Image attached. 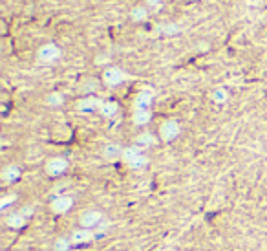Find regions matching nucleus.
Wrapping results in <instances>:
<instances>
[{"label":"nucleus","instance_id":"obj_21","mask_svg":"<svg viewBox=\"0 0 267 251\" xmlns=\"http://www.w3.org/2000/svg\"><path fill=\"white\" fill-rule=\"evenodd\" d=\"M18 211L22 213V215H24V217H26V218H28V220L35 215L33 206H22V207H20V209H18Z\"/></svg>","mask_w":267,"mask_h":251},{"label":"nucleus","instance_id":"obj_22","mask_svg":"<svg viewBox=\"0 0 267 251\" xmlns=\"http://www.w3.org/2000/svg\"><path fill=\"white\" fill-rule=\"evenodd\" d=\"M15 200H17V196H15V194H11V196H6V198L2 200V204H0V206H2V209H7V206H9V204H13Z\"/></svg>","mask_w":267,"mask_h":251},{"label":"nucleus","instance_id":"obj_3","mask_svg":"<svg viewBox=\"0 0 267 251\" xmlns=\"http://www.w3.org/2000/svg\"><path fill=\"white\" fill-rule=\"evenodd\" d=\"M74 207H75V198L72 196V194H57V196L51 198V202H50L51 213L57 215V217L68 215Z\"/></svg>","mask_w":267,"mask_h":251},{"label":"nucleus","instance_id":"obj_13","mask_svg":"<svg viewBox=\"0 0 267 251\" xmlns=\"http://www.w3.org/2000/svg\"><path fill=\"white\" fill-rule=\"evenodd\" d=\"M154 103V92L152 90H139L134 97V101H132V109L134 110H139V109H150Z\"/></svg>","mask_w":267,"mask_h":251},{"label":"nucleus","instance_id":"obj_16","mask_svg":"<svg viewBox=\"0 0 267 251\" xmlns=\"http://www.w3.org/2000/svg\"><path fill=\"white\" fill-rule=\"evenodd\" d=\"M117 112H119V105L115 103V101H102L101 107H99V114H101L102 118H106V120L115 118Z\"/></svg>","mask_w":267,"mask_h":251},{"label":"nucleus","instance_id":"obj_17","mask_svg":"<svg viewBox=\"0 0 267 251\" xmlns=\"http://www.w3.org/2000/svg\"><path fill=\"white\" fill-rule=\"evenodd\" d=\"M210 99L214 101L216 105H223L229 101V92L223 88V86H220V88H214L212 90V94H210Z\"/></svg>","mask_w":267,"mask_h":251},{"label":"nucleus","instance_id":"obj_11","mask_svg":"<svg viewBox=\"0 0 267 251\" xmlns=\"http://www.w3.org/2000/svg\"><path fill=\"white\" fill-rule=\"evenodd\" d=\"M20 176H22V169L17 163H7L2 169V172H0V178H2V182L6 183V185H11V183L18 182Z\"/></svg>","mask_w":267,"mask_h":251},{"label":"nucleus","instance_id":"obj_18","mask_svg":"<svg viewBox=\"0 0 267 251\" xmlns=\"http://www.w3.org/2000/svg\"><path fill=\"white\" fill-rule=\"evenodd\" d=\"M46 105H48V107H51V109L63 107V105H64V96L61 94V92H51V94H48V97H46Z\"/></svg>","mask_w":267,"mask_h":251},{"label":"nucleus","instance_id":"obj_19","mask_svg":"<svg viewBox=\"0 0 267 251\" xmlns=\"http://www.w3.org/2000/svg\"><path fill=\"white\" fill-rule=\"evenodd\" d=\"M72 248H74V244H72L70 237H57L53 242V251H72Z\"/></svg>","mask_w":267,"mask_h":251},{"label":"nucleus","instance_id":"obj_15","mask_svg":"<svg viewBox=\"0 0 267 251\" xmlns=\"http://www.w3.org/2000/svg\"><path fill=\"white\" fill-rule=\"evenodd\" d=\"M156 141H158V137L154 136L152 132H148V130L139 132V134L136 136V145H137V147H141L143 150H145V148H148V147H154V145H156Z\"/></svg>","mask_w":267,"mask_h":251},{"label":"nucleus","instance_id":"obj_8","mask_svg":"<svg viewBox=\"0 0 267 251\" xmlns=\"http://www.w3.org/2000/svg\"><path fill=\"white\" fill-rule=\"evenodd\" d=\"M68 237H70V240H72L74 248H85V246L93 244V242L97 240L95 231H93V229H86V228L74 229V231H72Z\"/></svg>","mask_w":267,"mask_h":251},{"label":"nucleus","instance_id":"obj_5","mask_svg":"<svg viewBox=\"0 0 267 251\" xmlns=\"http://www.w3.org/2000/svg\"><path fill=\"white\" fill-rule=\"evenodd\" d=\"M101 79L108 88H115V86H121L128 79V74L123 68H119V66H106L102 70Z\"/></svg>","mask_w":267,"mask_h":251},{"label":"nucleus","instance_id":"obj_1","mask_svg":"<svg viewBox=\"0 0 267 251\" xmlns=\"http://www.w3.org/2000/svg\"><path fill=\"white\" fill-rule=\"evenodd\" d=\"M123 161H125L130 169L139 171V169H143V167L148 163V158L145 156L141 147L132 145V147H125V150H123Z\"/></svg>","mask_w":267,"mask_h":251},{"label":"nucleus","instance_id":"obj_24","mask_svg":"<svg viewBox=\"0 0 267 251\" xmlns=\"http://www.w3.org/2000/svg\"><path fill=\"white\" fill-rule=\"evenodd\" d=\"M161 4H163V0H147L148 7H159Z\"/></svg>","mask_w":267,"mask_h":251},{"label":"nucleus","instance_id":"obj_23","mask_svg":"<svg viewBox=\"0 0 267 251\" xmlns=\"http://www.w3.org/2000/svg\"><path fill=\"white\" fill-rule=\"evenodd\" d=\"M108 61H110L108 55H99V57L95 59V64H99V66H101V64L102 66H108Z\"/></svg>","mask_w":267,"mask_h":251},{"label":"nucleus","instance_id":"obj_6","mask_svg":"<svg viewBox=\"0 0 267 251\" xmlns=\"http://www.w3.org/2000/svg\"><path fill=\"white\" fill-rule=\"evenodd\" d=\"M61 48L57 44H53V42H46L42 44L37 50V61L40 64H53L57 63L59 59H61Z\"/></svg>","mask_w":267,"mask_h":251},{"label":"nucleus","instance_id":"obj_25","mask_svg":"<svg viewBox=\"0 0 267 251\" xmlns=\"http://www.w3.org/2000/svg\"><path fill=\"white\" fill-rule=\"evenodd\" d=\"M156 251H174L172 248H161V250H156Z\"/></svg>","mask_w":267,"mask_h":251},{"label":"nucleus","instance_id":"obj_9","mask_svg":"<svg viewBox=\"0 0 267 251\" xmlns=\"http://www.w3.org/2000/svg\"><path fill=\"white\" fill-rule=\"evenodd\" d=\"M101 99L95 96H85L83 99H79L77 101V105H75V109H77V112H81V114H90V112H99V107H101Z\"/></svg>","mask_w":267,"mask_h":251},{"label":"nucleus","instance_id":"obj_7","mask_svg":"<svg viewBox=\"0 0 267 251\" xmlns=\"http://www.w3.org/2000/svg\"><path fill=\"white\" fill-rule=\"evenodd\" d=\"M70 169V161L64 156H53L44 163V172L50 178H59L63 176L64 172Z\"/></svg>","mask_w":267,"mask_h":251},{"label":"nucleus","instance_id":"obj_10","mask_svg":"<svg viewBox=\"0 0 267 251\" xmlns=\"http://www.w3.org/2000/svg\"><path fill=\"white\" fill-rule=\"evenodd\" d=\"M123 150H125V147H121L117 143L110 141L101 148V156L104 161L114 163V161H117V160H123Z\"/></svg>","mask_w":267,"mask_h":251},{"label":"nucleus","instance_id":"obj_12","mask_svg":"<svg viewBox=\"0 0 267 251\" xmlns=\"http://www.w3.org/2000/svg\"><path fill=\"white\" fill-rule=\"evenodd\" d=\"M29 220L26 217H24L22 213L18 211H9L6 215V218H4V224H6V228L13 229V231H18V229H24L26 228V224H28Z\"/></svg>","mask_w":267,"mask_h":251},{"label":"nucleus","instance_id":"obj_20","mask_svg":"<svg viewBox=\"0 0 267 251\" xmlns=\"http://www.w3.org/2000/svg\"><path fill=\"white\" fill-rule=\"evenodd\" d=\"M130 18L132 20H136V22H143V20H147L148 18L147 6H136L134 7V9L130 11Z\"/></svg>","mask_w":267,"mask_h":251},{"label":"nucleus","instance_id":"obj_4","mask_svg":"<svg viewBox=\"0 0 267 251\" xmlns=\"http://www.w3.org/2000/svg\"><path fill=\"white\" fill-rule=\"evenodd\" d=\"M179 134H181V123L178 120L161 121V125H159V128H158V137L165 143L174 141Z\"/></svg>","mask_w":267,"mask_h":251},{"label":"nucleus","instance_id":"obj_2","mask_svg":"<svg viewBox=\"0 0 267 251\" xmlns=\"http://www.w3.org/2000/svg\"><path fill=\"white\" fill-rule=\"evenodd\" d=\"M104 213L97 207H90V209H85V211L79 215V228H86V229H97L104 222Z\"/></svg>","mask_w":267,"mask_h":251},{"label":"nucleus","instance_id":"obj_14","mask_svg":"<svg viewBox=\"0 0 267 251\" xmlns=\"http://www.w3.org/2000/svg\"><path fill=\"white\" fill-rule=\"evenodd\" d=\"M150 121H152V110L150 109L132 110V123L136 126H147Z\"/></svg>","mask_w":267,"mask_h":251}]
</instances>
